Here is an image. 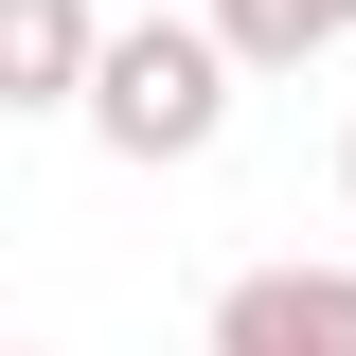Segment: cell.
<instances>
[{
	"label": "cell",
	"mask_w": 356,
	"mask_h": 356,
	"mask_svg": "<svg viewBox=\"0 0 356 356\" xmlns=\"http://www.w3.org/2000/svg\"><path fill=\"white\" fill-rule=\"evenodd\" d=\"M214 125H232V36H214V18H125L107 72H89V143L161 178V161H196Z\"/></svg>",
	"instance_id": "obj_1"
},
{
	"label": "cell",
	"mask_w": 356,
	"mask_h": 356,
	"mask_svg": "<svg viewBox=\"0 0 356 356\" xmlns=\"http://www.w3.org/2000/svg\"><path fill=\"white\" fill-rule=\"evenodd\" d=\"M214 356H356V267H250V285H214Z\"/></svg>",
	"instance_id": "obj_2"
},
{
	"label": "cell",
	"mask_w": 356,
	"mask_h": 356,
	"mask_svg": "<svg viewBox=\"0 0 356 356\" xmlns=\"http://www.w3.org/2000/svg\"><path fill=\"white\" fill-rule=\"evenodd\" d=\"M89 72H107L89 0H0V107H89Z\"/></svg>",
	"instance_id": "obj_3"
},
{
	"label": "cell",
	"mask_w": 356,
	"mask_h": 356,
	"mask_svg": "<svg viewBox=\"0 0 356 356\" xmlns=\"http://www.w3.org/2000/svg\"><path fill=\"white\" fill-rule=\"evenodd\" d=\"M214 36H232V72H303L356 36V0H214Z\"/></svg>",
	"instance_id": "obj_4"
},
{
	"label": "cell",
	"mask_w": 356,
	"mask_h": 356,
	"mask_svg": "<svg viewBox=\"0 0 356 356\" xmlns=\"http://www.w3.org/2000/svg\"><path fill=\"white\" fill-rule=\"evenodd\" d=\"M339 196H356V143H339Z\"/></svg>",
	"instance_id": "obj_5"
}]
</instances>
